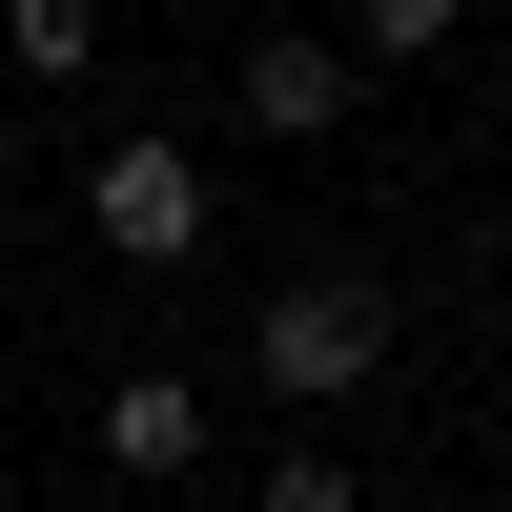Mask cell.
Listing matches in <instances>:
<instances>
[{"label":"cell","instance_id":"obj_1","mask_svg":"<svg viewBox=\"0 0 512 512\" xmlns=\"http://www.w3.org/2000/svg\"><path fill=\"white\" fill-rule=\"evenodd\" d=\"M246 369H267V410H349L369 369H390V287L369 267H287L267 308H246Z\"/></svg>","mask_w":512,"mask_h":512},{"label":"cell","instance_id":"obj_2","mask_svg":"<svg viewBox=\"0 0 512 512\" xmlns=\"http://www.w3.org/2000/svg\"><path fill=\"white\" fill-rule=\"evenodd\" d=\"M82 226H103V267H205V226H226V205H205V164L185 144H103V164H82Z\"/></svg>","mask_w":512,"mask_h":512},{"label":"cell","instance_id":"obj_3","mask_svg":"<svg viewBox=\"0 0 512 512\" xmlns=\"http://www.w3.org/2000/svg\"><path fill=\"white\" fill-rule=\"evenodd\" d=\"M226 103L267 123V144H328V123H349V41H308V21H267V41L226 62Z\"/></svg>","mask_w":512,"mask_h":512},{"label":"cell","instance_id":"obj_4","mask_svg":"<svg viewBox=\"0 0 512 512\" xmlns=\"http://www.w3.org/2000/svg\"><path fill=\"white\" fill-rule=\"evenodd\" d=\"M103 472H205V390H185V369H123V390H103Z\"/></svg>","mask_w":512,"mask_h":512},{"label":"cell","instance_id":"obj_5","mask_svg":"<svg viewBox=\"0 0 512 512\" xmlns=\"http://www.w3.org/2000/svg\"><path fill=\"white\" fill-rule=\"evenodd\" d=\"M246 512H369V472H349V451H328V431H287L267 472H246Z\"/></svg>","mask_w":512,"mask_h":512},{"label":"cell","instance_id":"obj_6","mask_svg":"<svg viewBox=\"0 0 512 512\" xmlns=\"http://www.w3.org/2000/svg\"><path fill=\"white\" fill-rule=\"evenodd\" d=\"M0 62H21V82H82L103 21H82V0H0Z\"/></svg>","mask_w":512,"mask_h":512},{"label":"cell","instance_id":"obj_7","mask_svg":"<svg viewBox=\"0 0 512 512\" xmlns=\"http://www.w3.org/2000/svg\"><path fill=\"white\" fill-rule=\"evenodd\" d=\"M451 41H472V21H451V0H369V21H349V82H369V62L410 82V62H451Z\"/></svg>","mask_w":512,"mask_h":512}]
</instances>
